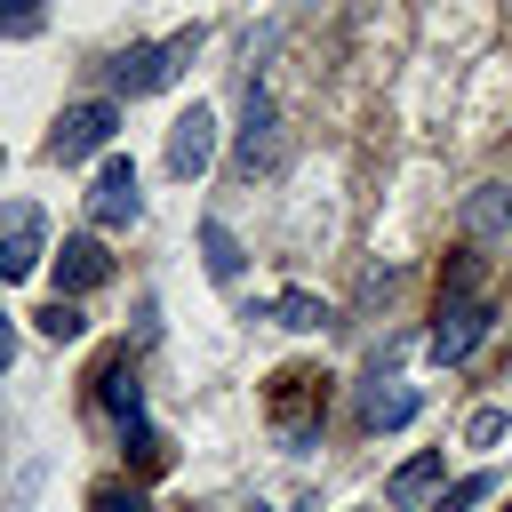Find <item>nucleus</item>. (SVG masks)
I'll use <instances>...</instances> for the list:
<instances>
[{
	"label": "nucleus",
	"instance_id": "nucleus-1",
	"mask_svg": "<svg viewBox=\"0 0 512 512\" xmlns=\"http://www.w3.org/2000/svg\"><path fill=\"white\" fill-rule=\"evenodd\" d=\"M192 56H200V24L176 32V40H136V48L112 56V88H120V96H152V88H168Z\"/></svg>",
	"mask_w": 512,
	"mask_h": 512
},
{
	"label": "nucleus",
	"instance_id": "nucleus-2",
	"mask_svg": "<svg viewBox=\"0 0 512 512\" xmlns=\"http://www.w3.org/2000/svg\"><path fill=\"white\" fill-rule=\"evenodd\" d=\"M112 136H120V104L112 96H88V104H72L64 120H56V136H48V160H88V152H112Z\"/></svg>",
	"mask_w": 512,
	"mask_h": 512
},
{
	"label": "nucleus",
	"instance_id": "nucleus-3",
	"mask_svg": "<svg viewBox=\"0 0 512 512\" xmlns=\"http://www.w3.org/2000/svg\"><path fill=\"white\" fill-rule=\"evenodd\" d=\"M320 408H328V376L288 368V376L272 384V424H280V440H288V448H304V440L320 432Z\"/></svg>",
	"mask_w": 512,
	"mask_h": 512
},
{
	"label": "nucleus",
	"instance_id": "nucleus-4",
	"mask_svg": "<svg viewBox=\"0 0 512 512\" xmlns=\"http://www.w3.org/2000/svg\"><path fill=\"white\" fill-rule=\"evenodd\" d=\"M488 328H496V312H488L480 296H464V304H440V328H432V344H424V352H432L440 368H456V360H472V352L488 344Z\"/></svg>",
	"mask_w": 512,
	"mask_h": 512
},
{
	"label": "nucleus",
	"instance_id": "nucleus-5",
	"mask_svg": "<svg viewBox=\"0 0 512 512\" xmlns=\"http://www.w3.org/2000/svg\"><path fill=\"white\" fill-rule=\"evenodd\" d=\"M272 160H280V112H272V96L248 80V112H240V152H232V168L256 176V168H272Z\"/></svg>",
	"mask_w": 512,
	"mask_h": 512
},
{
	"label": "nucleus",
	"instance_id": "nucleus-6",
	"mask_svg": "<svg viewBox=\"0 0 512 512\" xmlns=\"http://www.w3.org/2000/svg\"><path fill=\"white\" fill-rule=\"evenodd\" d=\"M40 248H48V224H40V208H8L0 216V280H32L40 272Z\"/></svg>",
	"mask_w": 512,
	"mask_h": 512
},
{
	"label": "nucleus",
	"instance_id": "nucleus-7",
	"mask_svg": "<svg viewBox=\"0 0 512 512\" xmlns=\"http://www.w3.org/2000/svg\"><path fill=\"white\" fill-rule=\"evenodd\" d=\"M216 160V112L208 104H192V112H176V128H168V176H200Z\"/></svg>",
	"mask_w": 512,
	"mask_h": 512
},
{
	"label": "nucleus",
	"instance_id": "nucleus-8",
	"mask_svg": "<svg viewBox=\"0 0 512 512\" xmlns=\"http://www.w3.org/2000/svg\"><path fill=\"white\" fill-rule=\"evenodd\" d=\"M88 208H96V224H136V160H120V152H104V168H96V184H88Z\"/></svg>",
	"mask_w": 512,
	"mask_h": 512
},
{
	"label": "nucleus",
	"instance_id": "nucleus-9",
	"mask_svg": "<svg viewBox=\"0 0 512 512\" xmlns=\"http://www.w3.org/2000/svg\"><path fill=\"white\" fill-rule=\"evenodd\" d=\"M112 280V256H104V240L96 232H80V240H64V256H56V296H88V288H104Z\"/></svg>",
	"mask_w": 512,
	"mask_h": 512
},
{
	"label": "nucleus",
	"instance_id": "nucleus-10",
	"mask_svg": "<svg viewBox=\"0 0 512 512\" xmlns=\"http://www.w3.org/2000/svg\"><path fill=\"white\" fill-rule=\"evenodd\" d=\"M464 232H472V240H504V232H512V184L464 192Z\"/></svg>",
	"mask_w": 512,
	"mask_h": 512
},
{
	"label": "nucleus",
	"instance_id": "nucleus-11",
	"mask_svg": "<svg viewBox=\"0 0 512 512\" xmlns=\"http://www.w3.org/2000/svg\"><path fill=\"white\" fill-rule=\"evenodd\" d=\"M416 408H424V400H416L408 384H368V400H360V424H368V432H392V424H408Z\"/></svg>",
	"mask_w": 512,
	"mask_h": 512
},
{
	"label": "nucleus",
	"instance_id": "nucleus-12",
	"mask_svg": "<svg viewBox=\"0 0 512 512\" xmlns=\"http://www.w3.org/2000/svg\"><path fill=\"white\" fill-rule=\"evenodd\" d=\"M96 400L120 416V424H136L144 416V400H136V368H128V352L120 360H104V376H96Z\"/></svg>",
	"mask_w": 512,
	"mask_h": 512
},
{
	"label": "nucleus",
	"instance_id": "nucleus-13",
	"mask_svg": "<svg viewBox=\"0 0 512 512\" xmlns=\"http://www.w3.org/2000/svg\"><path fill=\"white\" fill-rule=\"evenodd\" d=\"M432 480H440V456H408V464H400V472L384 480V496H392V504H416V496H424Z\"/></svg>",
	"mask_w": 512,
	"mask_h": 512
},
{
	"label": "nucleus",
	"instance_id": "nucleus-14",
	"mask_svg": "<svg viewBox=\"0 0 512 512\" xmlns=\"http://www.w3.org/2000/svg\"><path fill=\"white\" fill-rule=\"evenodd\" d=\"M32 320H40V336H56V344H72V336H80V328H88V312H80V304H72V296H48V304H40V312H32Z\"/></svg>",
	"mask_w": 512,
	"mask_h": 512
},
{
	"label": "nucleus",
	"instance_id": "nucleus-15",
	"mask_svg": "<svg viewBox=\"0 0 512 512\" xmlns=\"http://www.w3.org/2000/svg\"><path fill=\"white\" fill-rule=\"evenodd\" d=\"M488 496H496V472H464L456 488L432 496V512H472V504H488Z\"/></svg>",
	"mask_w": 512,
	"mask_h": 512
},
{
	"label": "nucleus",
	"instance_id": "nucleus-16",
	"mask_svg": "<svg viewBox=\"0 0 512 512\" xmlns=\"http://www.w3.org/2000/svg\"><path fill=\"white\" fill-rule=\"evenodd\" d=\"M200 248H208V272H216V280H240V240H232L224 224H200Z\"/></svg>",
	"mask_w": 512,
	"mask_h": 512
},
{
	"label": "nucleus",
	"instance_id": "nucleus-17",
	"mask_svg": "<svg viewBox=\"0 0 512 512\" xmlns=\"http://www.w3.org/2000/svg\"><path fill=\"white\" fill-rule=\"evenodd\" d=\"M48 24V8L40 0H0V40H32Z\"/></svg>",
	"mask_w": 512,
	"mask_h": 512
},
{
	"label": "nucleus",
	"instance_id": "nucleus-18",
	"mask_svg": "<svg viewBox=\"0 0 512 512\" xmlns=\"http://www.w3.org/2000/svg\"><path fill=\"white\" fill-rule=\"evenodd\" d=\"M272 312H280L288 328H328V304H320V296H304V288H288V296H280Z\"/></svg>",
	"mask_w": 512,
	"mask_h": 512
},
{
	"label": "nucleus",
	"instance_id": "nucleus-19",
	"mask_svg": "<svg viewBox=\"0 0 512 512\" xmlns=\"http://www.w3.org/2000/svg\"><path fill=\"white\" fill-rule=\"evenodd\" d=\"M88 512H144V488H128V480H96V488H88Z\"/></svg>",
	"mask_w": 512,
	"mask_h": 512
},
{
	"label": "nucleus",
	"instance_id": "nucleus-20",
	"mask_svg": "<svg viewBox=\"0 0 512 512\" xmlns=\"http://www.w3.org/2000/svg\"><path fill=\"white\" fill-rule=\"evenodd\" d=\"M464 440H472V448H488V440H504V408H480V416L464 424Z\"/></svg>",
	"mask_w": 512,
	"mask_h": 512
},
{
	"label": "nucleus",
	"instance_id": "nucleus-21",
	"mask_svg": "<svg viewBox=\"0 0 512 512\" xmlns=\"http://www.w3.org/2000/svg\"><path fill=\"white\" fill-rule=\"evenodd\" d=\"M16 360V328H8V312H0V368Z\"/></svg>",
	"mask_w": 512,
	"mask_h": 512
},
{
	"label": "nucleus",
	"instance_id": "nucleus-22",
	"mask_svg": "<svg viewBox=\"0 0 512 512\" xmlns=\"http://www.w3.org/2000/svg\"><path fill=\"white\" fill-rule=\"evenodd\" d=\"M248 512H272V504H248Z\"/></svg>",
	"mask_w": 512,
	"mask_h": 512
}]
</instances>
